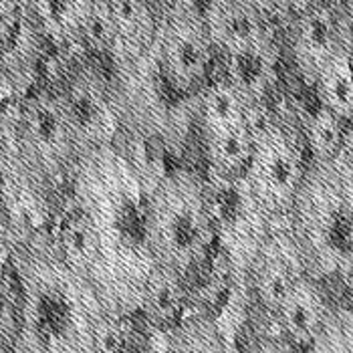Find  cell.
Segmentation results:
<instances>
[{"mask_svg":"<svg viewBox=\"0 0 353 353\" xmlns=\"http://www.w3.org/2000/svg\"><path fill=\"white\" fill-rule=\"evenodd\" d=\"M162 337V353H236L216 321L196 311Z\"/></svg>","mask_w":353,"mask_h":353,"instance_id":"obj_20","label":"cell"},{"mask_svg":"<svg viewBox=\"0 0 353 353\" xmlns=\"http://www.w3.org/2000/svg\"><path fill=\"white\" fill-rule=\"evenodd\" d=\"M248 121L250 109L226 81L216 77L198 93L196 125L200 130V137L226 132Z\"/></svg>","mask_w":353,"mask_h":353,"instance_id":"obj_18","label":"cell"},{"mask_svg":"<svg viewBox=\"0 0 353 353\" xmlns=\"http://www.w3.org/2000/svg\"><path fill=\"white\" fill-rule=\"evenodd\" d=\"M14 143L34 184L51 200L67 190L81 152L51 85L34 87L8 111Z\"/></svg>","mask_w":353,"mask_h":353,"instance_id":"obj_6","label":"cell"},{"mask_svg":"<svg viewBox=\"0 0 353 353\" xmlns=\"http://www.w3.org/2000/svg\"><path fill=\"white\" fill-rule=\"evenodd\" d=\"M337 188L341 192L345 204L350 206V210L353 212V134L350 137V141L345 143L343 152L337 156V160L331 163Z\"/></svg>","mask_w":353,"mask_h":353,"instance_id":"obj_25","label":"cell"},{"mask_svg":"<svg viewBox=\"0 0 353 353\" xmlns=\"http://www.w3.org/2000/svg\"><path fill=\"white\" fill-rule=\"evenodd\" d=\"M236 353H297L287 341L267 329H252Z\"/></svg>","mask_w":353,"mask_h":353,"instance_id":"obj_26","label":"cell"},{"mask_svg":"<svg viewBox=\"0 0 353 353\" xmlns=\"http://www.w3.org/2000/svg\"><path fill=\"white\" fill-rule=\"evenodd\" d=\"M51 87L57 91L81 156L121 141L113 83L101 61L85 59L71 63Z\"/></svg>","mask_w":353,"mask_h":353,"instance_id":"obj_7","label":"cell"},{"mask_svg":"<svg viewBox=\"0 0 353 353\" xmlns=\"http://www.w3.org/2000/svg\"><path fill=\"white\" fill-rule=\"evenodd\" d=\"M352 63H353V45H352Z\"/></svg>","mask_w":353,"mask_h":353,"instance_id":"obj_29","label":"cell"},{"mask_svg":"<svg viewBox=\"0 0 353 353\" xmlns=\"http://www.w3.org/2000/svg\"><path fill=\"white\" fill-rule=\"evenodd\" d=\"M156 51L165 79L180 95L196 97L212 81L216 51L206 25L204 2H160Z\"/></svg>","mask_w":353,"mask_h":353,"instance_id":"obj_8","label":"cell"},{"mask_svg":"<svg viewBox=\"0 0 353 353\" xmlns=\"http://www.w3.org/2000/svg\"><path fill=\"white\" fill-rule=\"evenodd\" d=\"M150 182L121 143L81 156L65 200L89 218L99 267L93 287L111 317L134 319L158 269L150 245Z\"/></svg>","mask_w":353,"mask_h":353,"instance_id":"obj_1","label":"cell"},{"mask_svg":"<svg viewBox=\"0 0 353 353\" xmlns=\"http://www.w3.org/2000/svg\"><path fill=\"white\" fill-rule=\"evenodd\" d=\"M204 176L208 182L212 226L222 250L220 259L234 274L246 279L250 263L274 226L259 208L245 178L224 180L208 174Z\"/></svg>","mask_w":353,"mask_h":353,"instance_id":"obj_9","label":"cell"},{"mask_svg":"<svg viewBox=\"0 0 353 353\" xmlns=\"http://www.w3.org/2000/svg\"><path fill=\"white\" fill-rule=\"evenodd\" d=\"M287 230L305 274L317 281L353 276V212L337 188L331 163H309Z\"/></svg>","mask_w":353,"mask_h":353,"instance_id":"obj_4","label":"cell"},{"mask_svg":"<svg viewBox=\"0 0 353 353\" xmlns=\"http://www.w3.org/2000/svg\"><path fill=\"white\" fill-rule=\"evenodd\" d=\"M289 54L299 79L313 89L327 65L353 45V4L295 2L285 28Z\"/></svg>","mask_w":353,"mask_h":353,"instance_id":"obj_10","label":"cell"},{"mask_svg":"<svg viewBox=\"0 0 353 353\" xmlns=\"http://www.w3.org/2000/svg\"><path fill=\"white\" fill-rule=\"evenodd\" d=\"M19 89H17V83L10 77V73L6 71V67L0 63V115L14 105V101L19 99Z\"/></svg>","mask_w":353,"mask_h":353,"instance_id":"obj_28","label":"cell"},{"mask_svg":"<svg viewBox=\"0 0 353 353\" xmlns=\"http://www.w3.org/2000/svg\"><path fill=\"white\" fill-rule=\"evenodd\" d=\"M27 234L19 228L14 218L0 206V265H8L12 250Z\"/></svg>","mask_w":353,"mask_h":353,"instance_id":"obj_27","label":"cell"},{"mask_svg":"<svg viewBox=\"0 0 353 353\" xmlns=\"http://www.w3.org/2000/svg\"><path fill=\"white\" fill-rule=\"evenodd\" d=\"M204 17L218 54L234 53L269 39H279L265 21L259 4L250 0L204 2Z\"/></svg>","mask_w":353,"mask_h":353,"instance_id":"obj_13","label":"cell"},{"mask_svg":"<svg viewBox=\"0 0 353 353\" xmlns=\"http://www.w3.org/2000/svg\"><path fill=\"white\" fill-rule=\"evenodd\" d=\"M347 128V123H343L339 117H335L321 105H317V109H313L311 113L301 115V132L309 163L329 165L335 162L352 137Z\"/></svg>","mask_w":353,"mask_h":353,"instance_id":"obj_19","label":"cell"},{"mask_svg":"<svg viewBox=\"0 0 353 353\" xmlns=\"http://www.w3.org/2000/svg\"><path fill=\"white\" fill-rule=\"evenodd\" d=\"M254 148L246 170V186L274 228L285 226L295 206L309 156L293 108H265L250 113Z\"/></svg>","mask_w":353,"mask_h":353,"instance_id":"obj_5","label":"cell"},{"mask_svg":"<svg viewBox=\"0 0 353 353\" xmlns=\"http://www.w3.org/2000/svg\"><path fill=\"white\" fill-rule=\"evenodd\" d=\"M305 269L287 226L274 228L246 271L252 329H265L291 295Z\"/></svg>","mask_w":353,"mask_h":353,"instance_id":"obj_11","label":"cell"},{"mask_svg":"<svg viewBox=\"0 0 353 353\" xmlns=\"http://www.w3.org/2000/svg\"><path fill=\"white\" fill-rule=\"evenodd\" d=\"M190 313L188 281L176 272L158 267L152 274L143 303L137 315L145 319L150 329L165 335L178 327Z\"/></svg>","mask_w":353,"mask_h":353,"instance_id":"obj_16","label":"cell"},{"mask_svg":"<svg viewBox=\"0 0 353 353\" xmlns=\"http://www.w3.org/2000/svg\"><path fill=\"white\" fill-rule=\"evenodd\" d=\"M254 148L250 121L245 125L202 136V152L208 176L214 178H245Z\"/></svg>","mask_w":353,"mask_h":353,"instance_id":"obj_17","label":"cell"},{"mask_svg":"<svg viewBox=\"0 0 353 353\" xmlns=\"http://www.w3.org/2000/svg\"><path fill=\"white\" fill-rule=\"evenodd\" d=\"M8 265L23 301L17 353H99L109 313L93 283L63 261L49 228L27 234Z\"/></svg>","mask_w":353,"mask_h":353,"instance_id":"obj_2","label":"cell"},{"mask_svg":"<svg viewBox=\"0 0 353 353\" xmlns=\"http://www.w3.org/2000/svg\"><path fill=\"white\" fill-rule=\"evenodd\" d=\"M216 243L204 172L176 165L150 190V245L158 267L186 281Z\"/></svg>","mask_w":353,"mask_h":353,"instance_id":"obj_3","label":"cell"},{"mask_svg":"<svg viewBox=\"0 0 353 353\" xmlns=\"http://www.w3.org/2000/svg\"><path fill=\"white\" fill-rule=\"evenodd\" d=\"M51 236L63 261L93 283L99 267V246L89 218L71 202H63L53 218Z\"/></svg>","mask_w":353,"mask_h":353,"instance_id":"obj_15","label":"cell"},{"mask_svg":"<svg viewBox=\"0 0 353 353\" xmlns=\"http://www.w3.org/2000/svg\"><path fill=\"white\" fill-rule=\"evenodd\" d=\"M23 331V301L10 265H0V353H17Z\"/></svg>","mask_w":353,"mask_h":353,"instance_id":"obj_23","label":"cell"},{"mask_svg":"<svg viewBox=\"0 0 353 353\" xmlns=\"http://www.w3.org/2000/svg\"><path fill=\"white\" fill-rule=\"evenodd\" d=\"M115 25L109 0H87L81 23V53L85 59H111L115 51Z\"/></svg>","mask_w":353,"mask_h":353,"instance_id":"obj_22","label":"cell"},{"mask_svg":"<svg viewBox=\"0 0 353 353\" xmlns=\"http://www.w3.org/2000/svg\"><path fill=\"white\" fill-rule=\"evenodd\" d=\"M317 105L331 111L343 123L353 125V63L352 51L339 53L313 85Z\"/></svg>","mask_w":353,"mask_h":353,"instance_id":"obj_21","label":"cell"},{"mask_svg":"<svg viewBox=\"0 0 353 353\" xmlns=\"http://www.w3.org/2000/svg\"><path fill=\"white\" fill-rule=\"evenodd\" d=\"M115 25V51L109 61L136 59L154 49L160 27V2L109 0Z\"/></svg>","mask_w":353,"mask_h":353,"instance_id":"obj_14","label":"cell"},{"mask_svg":"<svg viewBox=\"0 0 353 353\" xmlns=\"http://www.w3.org/2000/svg\"><path fill=\"white\" fill-rule=\"evenodd\" d=\"M27 4L17 0H0V61L12 47L23 25Z\"/></svg>","mask_w":353,"mask_h":353,"instance_id":"obj_24","label":"cell"},{"mask_svg":"<svg viewBox=\"0 0 353 353\" xmlns=\"http://www.w3.org/2000/svg\"><path fill=\"white\" fill-rule=\"evenodd\" d=\"M283 47L279 39L252 45L234 53L220 54V77L226 81L252 111L271 108L281 79Z\"/></svg>","mask_w":353,"mask_h":353,"instance_id":"obj_12","label":"cell"}]
</instances>
